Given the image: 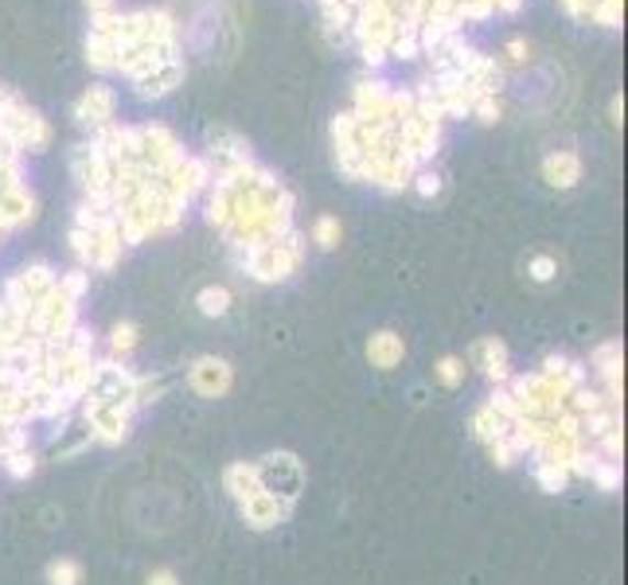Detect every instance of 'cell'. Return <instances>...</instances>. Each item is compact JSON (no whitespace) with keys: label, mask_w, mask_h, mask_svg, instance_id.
<instances>
[{"label":"cell","mask_w":628,"mask_h":585,"mask_svg":"<svg viewBox=\"0 0 628 585\" xmlns=\"http://www.w3.org/2000/svg\"><path fill=\"white\" fill-rule=\"evenodd\" d=\"M110 347H113V355H121V360H125V355L137 347V324H130V320H125V324H113Z\"/></svg>","instance_id":"ffe728a7"},{"label":"cell","mask_w":628,"mask_h":585,"mask_svg":"<svg viewBox=\"0 0 628 585\" xmlns=\"http://www.w3.org/2000/svg\"><path fill=\"white\" fill-rule=\"evenodd\" d=\"M597 456L602 461H613V465H620V456H625V433L620 430H613V433H605V438H597Z\"/></svg>","instance_id":"cb8c5ba5"},{"label":"cell","mask_w":628,"mask_h":585,"mask_svg":"<svg viewBox=\"0 0 628 585\" xmlns=\"http://www.w3.org/2000/svg\"><path fill=\"white\" fill-rule=\"evenodd\" d=\"M406 355V344L398 332H390V328H383V332H375V336L367 340V360L371 367H379V371H395L398 363H403Z\"/></svg>","instance_id":"8992f818"},{"label":"cell","mask_w":628,"mask_h":585,"mask_svg":"<svg viewBox=\"0 0 628 585\" xmlns=\"http://www.w3.org/2000/svg\"><path fill=\"white\" fill-rule=\"evenodd\" d=\"M602 406H605L602 390H594L590 383H585V387H577V390H570V395H566V410L577 413V418H585V413L602 410Z\"/></svg>","instance_id":"5bb4252c"},{"label":"cell","mask_w":628,"mask_h":585,"mask_svg":"<svg viewBox=\"0 0 628 585\" xmlns=\"http://www.w3.org/2000/svg\"><path fill=\"white\" fill-rule=\"evenodd\" d=\"M145 585H180V577H176L173 570H153Z\"/></svg>","instance_id":"f1b7e54d"},{"label":"cell","mask_w":628,"mask_h":585,"mask_svg":"<svg viewBox=\"0 0 628 585\" xmlns=\"http://www.w3.org/2000/svg\"><path fill=\"white\" fill-rule=\"evenodd\" d=\"M78 113H82V121L110 118V95H106V90H95V95H87V98H82V106H78Z\"/></svg>","instance_id":"44dd1931"},{"label":"cell","mask_w":628,"mask_h":585,"mask_svg":"<svg viewBox=\"0 0 628 585\" xmlns=\"http://www.w3.org/2000/svg\"><path fill=\"white\" fill-rule=\"evenodd\" d=\"M340 234H344V227H340V219H332V216H320L317 227H312V242H317L320 250H337Z\"/></svg>","instance_id":"e0dca14e"},{"label":"cell","mask_w":628,"mask_h":585,"mask_svg":"<svg viewBox=\"0 0 628 585\" xmlns=\"http://www.w3.org/2000/svg\"><path fill=\"white\" fill-rule=\"evenodd\" d=\"M602 461V456L594 453V449H577L574 456H570V465H566V473H570V481L574 476H582V481H590V473H594V465Z\"/></svg>","instance_id":"603a6c76"},{"label":"cell","mask_w":628,"mask_h":585,"mask_svg":"<svg viewBox=\"0 0 628 585\" xmlns=\"http://www.w3.org/2000/svg\"><path fill=\"white\" fill-rule=\"evenodd\" d=\"M133 413H137V402L130 398H121V402H106L102 410H95L90 418H82L90 430V441L98 445H121V441L130 438V426H133Z\"/></svg>","instance_id":"6da1fadb"},{"label":"cell","mask_w":628,"mask_h":585,"mask_svg":"<svg viewBox=\"0 0 628 585\" xmlns=\"http://www.w3.org/2000/svg\"><path fill=\"white\" fill-rule=\"evenodd\" d=\"M590 481H594L602 492H620V465H613V461H597L594 473H590Z\"/></svg>","instance_id":"7402d4cb"},{"label":"cell","mask_w":628,"mask_h":585,"mask_svg":"<svg viewBox=\"0 0 628 585\" xmlns=\"http://www.w3.org/2000/svg\"><path fill=\"white\" fill-rule=\"evenodd\" d=\"M98 4H106V0H98Z\"/></svg>","instance_id":"f546056e"},{"label":"cell","mask_w":628,"mask_h":585,"mask_svg":"<svg viewBox=\"0 0 628 585\" xmlns=\"http://www.w3.org/2000/svg\"><path fill=\"white\" fill-rule=\"evenodd\" d=\"M527 269H531L535 282H551V277L559 274V262H554L551 254H535L531 266H527Z\"/></svg>","instance_id":"4316f807"},{"label":"cell","mask_w":628,"mask_h":585,"mask_svg":"<svg viewBox=\"0 0 628 585\" xmlns=\"http://www.w3.org/2000/svg\"><path fill=\"white\" fill-rule=\"evenodd\" d=\"M196 305L203 317H227V309H231V292H227L223 285H207V289H199Z\"/></svg>","instance_id":"4fadbf2b"},{"label":"cell","mask_w":628,"mask_h":585,"mask_svg":"<svg viewBox=\"0 0 628 585\" xmlns=\"http://www.w3.org/2000/svg\"><path fill=\"white\" fill-rule=\"evenodd\" d=\"M473 360H476V367L484 371V379H488L492 387H504V383L511 379L508 347H504V340H496V336L476 340V344H473Z\"/></svg>","instance_id":"5b68a950"},{"label":"cell","mask_w":628,"mask_h":585,"mask_svg":"<svg viewBox=\"0 0 628 585\" xmlns=\"http://www.w3.org/2000/svg\"><path fill=\"white\" fill-rule=\"evenodd\" d=\"M223 488L231 492L234 499H246V496H254V492L262 488V481H258V465L254 461H234V465H227V473H223Z\"/></svg>","instance_id":"ba28073f"},{"label":"cell","mask_w":628,"mask_h":585,"mask_svg":"<svg viewBox=\"0 0 628 585\" xmlns=\"http://www.w3.org/2000/svg\"><path fill=\"white\" fill-rule=\"evenodd\" d=\"M59 289L67 292V297H75V301H82V292L90 289V274L87 269H70L67 277H59Z\"/></svg>","instance_id":"d4e9b609"},{"label":"cell","mask_w":628,"mask_h":585,"mask_svg":"<svg viewBox=\"0 0 628 585\" xmlns=\"http://www.w3.org/2000/svg\"><path fill=\"white\" fill-rule=\"evenodd\" d=\"M535 481H539V488H542V492H551V496H559V492H566L570 473H566V465H551V461H535Z\"/></svg>","instance_id":"7c38bea8"},{"label":"cell","mask_w":628,"mask_h":585,"mask_svg":"<svg viewBox=\"0 0 628 585\" xmlns=\"http://www.w3.org/2000/svg\"><path fill=\"white\" fill-rule=\"evenodd\" d=\"M414 188H418V196L430 199V196H438V191H441V180L433 173H422V176H414Z\"/></svg>","instance_id":"83f0119b"},{"label":"cell","mask_w":628,"mask_h":585,"mask_svg":"<svg viewBox=\"0 0 628 585\" xmlns=\"http://www.w3.org/2000/svg\"><path fill=\"white\" fill-rule=\"evenodd\" d=\"M484 406H492V410H496L499 418H504V422H508V426H516L519 418H524L508 387H492V390H488V402H484Z\"/></svg>","instance_id":"2e32d148"},{"label":"cell","mask_w":628,"mask_h":585,"mask_svg":"<svg viewBox=\"0 0 628 585\" xmlns=\"http://www.w3.org/2000/svg\"><path fill=\"white\" fill-rule=\"evenodd\" d=\"M488 456H492V465H496V468H511V465H516V461H519L516 449L508 445V438L492 441V445H488Z\"/></svg>","instance_id":"484cf974"},{"label":"cell","mask_w":628,"mask_h":585,"mask_svg":"<svg viewBox=\"0 0 628 585\" xmlns=\"http://www.w3.org/2000/svg\"><path fill=\"white\" fill-rule=\"evenodd\" d=\"M542 180L551 184V188H574L577 180H582V161H577V153H551L547 161H542Z\"/></svg>","instance_id":"52a82bcc"},{"label":"cell","mask_w":628,"mask_h":585,"mask_svg":"<svg viewBox=\"0 0 628 585\" xmlns=\"http://www.w3.org/2000/svg\"><path fill=\"white\" fill-rule=\"evenodd\" d=\"M47 585H82V566L70 559H55L47 566Z\"/></svg>","instance_id":"ac0fdd59"},{"label":"cell","mask_w":628,"mask_h":585,"mask_svg":"<svg viewBox=\"0 0 628 585\" xmlns=\"http://www.w3.org/2000/svg\"><path fill=\"white\" fill-rule=\"evenodd\" d=\"M24 317H27V312H20L16 305L0 297V355L9 352V347L24 336Z\"/></svg>","instance_id":"30bf717a"},{"label":"cell","mask_w":628,"mask_h":585,"mask_svg":"<svg viewBox=\"0 0 628 585\" xmlns=\"http://www.w3.org/2000/svg\"><path fill=\"white\" fill-rule=\"evenodd\" d=\"M0 465H4V473L12 476V481H27V476L40 468V461H35L32 449H16V453H4L0 456Z\"/></svg>","instance_id":"9a60e30c"},{"label":"cell","mask_w":628,"mask_h":585,"mask_svg":"<svg viewBox=\"0 0 628 585\" xmlns=\"http://www.w3.org/2000/svg\"><path fill=\"white\" fill-rule=\"evenodd\" d=\"M508 430H511V426L504 422L492 406H481V410L473 413V433H476V441H481V445H492V441L508 438Z\"/></svg>","instance_id":"9c48e42d"},{"label":"cell","mask_w":628,"mask_h":585,"mask_svg":"<svg viewBox=\"0 0 628 585\" xmlns=\"http://www.w3.org/2000/svg\"><path fill=\"white\" fill-rule=\"evenodd\" d=\"M239 516H242V523L254 527V531H274V527H282L285 519L293 516V499L258 488L254 496H246L239 504Z\"/></svg>","instance_id":"3957f363"},{"label":"cell","mask_w":628,"mask_h":585,"mask_svg":"<svg viewBox=\"0 0 628 585\" xmlns=\"http://www.w3.org/2000/svg\"><path fill=\"white\" fill-rule=\"evenodd\" d=\"M254 465H258V481L266 492H277V496H285V499L301 496L305 473H301V461L293 453H269V456H262V461H254Z\"/></svg>","instance_id":"7a4b0ae2"},{"label":"cell","mask_w":628,"mask_h":585,"mask_svg":"<svg viewBox=\"0 0 628 585\" xmlns=\"http://www.w3.org/2000/svg\"><path fill=\"white\" fill-rule=\"evenodd\" d=\"M188 379H191V390H196L199 398H223L227 390H231V383H234V371H231V363H227V360L203 355V360L191 363Z\"/></svg>","instance_id":"277c9868"},{"label":"cell","mask_w":628,"mask_h":585,"mask_svg":"<svg viewBox=\"0 0 628 585\" xmlns=\"http://www.w3.org/2000/svg\"><path fill=\"white\" fill-rule=\"evenodd\" d=\"M613 430H620V406H602V410H594V413H585L582 418V433H585V441L590 438H605V433H613Z\"/></svg>","instance_id":"8fae6325"},{"label":"cell","mask_w":628,"mask_h":585,"mask_svg":"<svg viewBox=\"0 0 628 585\" xmlns=\"http://www.w3.org/2000/svg\"><path fill=\"white\" fill-rule=\"evenodd\" d=\"M433 375H438L441 387H461L465 383V360H456V355H445V360H438V367H433Z\"/></svg>","instance_id":"d6986e66"}]
</instances>
